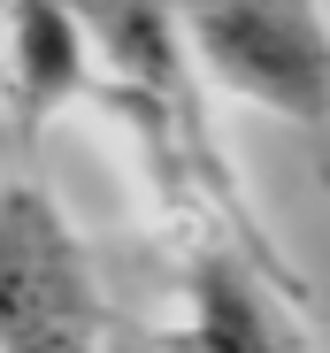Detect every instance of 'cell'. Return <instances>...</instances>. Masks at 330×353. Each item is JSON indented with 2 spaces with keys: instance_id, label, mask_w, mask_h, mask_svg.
Returning a JSON list of instances; mask_svg holds the SVG:
<instances>
[{
  "instance_id": "2",
  "label": "cell",
  "mask_w": 330,
  "mask_h": 353,
  "mask_svg": "<svg viewBox=\"0 0 330 353\" xmlns=\"http://www.w3.org/2000/svg\"><path fill=\"white\" fill-rule=\"evenodd\" d=\"M100 292L46 185H0V345H92Z\"/></svg>"
},
{
  "instance_id": "3",
  "label": "cell",
  "mask_w": 330,
  "mask_h": 353,
  "mask_svg": "<svg viewBox=\"0 0 330 353\" xmlns=\"http://www.w3.org/2000/svg\"><path fill=\"white\" fill-rule=\"evenodd\" d=\"M16 77H23V108L46 115L77 77H85V46L62 0H16Z\"/></svg>"
},
{
  "instance_id": "4",
  "label": "cell",
  "mask_w": 330,
  "mask_h": 353,
  "mask_svg": "<svg viewBox=\"0 0 330 353\" xmlns=\"http://www.w3.org/2000/svg\"><path fill=\"white\" fill-rule=\"evenodd\" d=\"M192 300H200V315L185 323V338H207V345H277L285 338V315L269 307V292H254L223 254H207L192 269Z\"/></svg>"
},
{
  "instance_id": "1",
  "label": "cell",
  "mask_w": 330,
  "mask_h": 353,
  "mask_svg": "<svg viewBox=\"0 0 330 353\" xmlns=\"http://www.w3.org/2000/svg\"><path fill=\"white\" fill-rule=\"evenodd\" d=\"M185 39L207 62V77L254 100L322 123L330 115V23L322 0H177Z\"/></svg>"
}]
</instances>
